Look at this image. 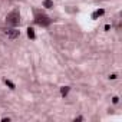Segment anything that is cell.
Wrapping results in <instances>:
<instances>
[{
    "mask_svg": "<svg viewBox=\"0 0 122 122\" xmlns=\"http://www.w3.org/2000/svg\"><path fill=\"white\" fill-rule=\"evenodd\" d=\"M33 14H34V23L39 25V26H42V27H46V26H49L52 23V19H50L47 14H45L42 10L33 9Z\"/></svg>",
    "mask_w": 122,
    "mask_h": 122,
    "instance_id": "1",
    "label": "cell"
},
{
    "mask_svg": "<svg viewBox=\"0 0 122 122\" xmlns=\"http://www.w3.org/2000/svg\"><path fill=\"white\" fill-rule=\"evenodd\" d=\"M6 23H7V26H12V27L19 26L20 25V13H19V10H17V9L12 10L6 16Z\"/></svg>",
    "mask_w": 122,
    "mask_h": 122,
    "instance_id": "2",
    "label": "cell"
},
{
    "mask_svg": "<svg viewBox=\"0 0 122 122\" xmlns=\"http://www.w3.org/2000/svg\"><path fill=\"white\" fill-rule=\"evenodd\" d=\"M4 30V33L7 34V38L9 39H17V38H19L20 36V30H17L16 27H6V29H3Z\"/></svg>",
    "mask_w": 122,
    "mask_h": 122,
    "instance_id": "3",
    "label": "cell"
},
{
    "mask_svg": "<svg viewBox=\"0 0 122 122\" xmlns=\"http://www.w3.org/2000/svg\"><path fill=\"white\" fill-rule=\"evenodd\" d=\"M103 13H105V10H103V9H98V10H96V12L92 14V19H96L98 16H102Z\"/></svg>",
    "mask_w": 122,
    "mask_h": 122,
    "instance_id": "4",
    "label": "cell"
},
{
    "mask_svg": "<svg viewBox=\"0 0 122 122\" xmlns=\"http://www.w3.org/2000/svg\"><path fill=\"white\" fill-rule=\"evenodd\" d=\"M27 36H29L30 39H34V38H36V34H34V29H33V27H29V29H27Z\"/></svg>",
    "mask_w": 122,
    "mask_h": 122,
    "instance_id": "5",
    "label": "cell"
},
{
    "mask_svg": "<svg viewBox=\"0 0 122 122\" xmlns=\"http://www.w3.org/2000/svg\"><path fill=\"white\" fill-rule=\"evenodd\" d=\"M69 89H71L69 86H62V88H60V93H62V96H66V95L69 93Z\"/></svg>",
    "mask_w": 122,
    "mask_h": 122,
    "instance_id": "6",
    "label": "cell"
},
{
    "mask_svg": "<svg viewBox=\"0 0 122 122\" xmlns=\"http://www.w3.org/2000/svg\"><path fill=\"white\" fill-rule=\"evenodd\" d=\"M43 6L47 7V9H52V7H53V2H52V0H45V2H43Z\"/></svg>",
    "mask_w": 122,
    "mask_h": 122,
    "instance_id": "7",
    "label": "cell"
},
{
    "mask_svg": "<svg viewBox=\"0 0 122 122\" xmlns=\"http://www.w3.org/2000/svg\"><path fill=\"white\" fill-rule=\"evenodd\" d=\"M4 83H6V85L9 86L10 89H14V88H16V86H14V83H13L12 80H9V79H4Z\"/></svg>",
    "mask_w": 122,
    "mask_h": 122,
    "instance_id": "8",
    "label": "cell"
},
{
    "mask_svg": "<svg viewBox=\"0 0 122 122\" xmlns=\"http://www.w3.org/2000/svg\"><path fill=\"white\" fill-rule=\"evenodd\" d=\"M112 102H114V103H118V102H119V98H118V96H114Z\"/></svg>",
    "mask_w": 122,
    "mask_h": 122,
    "instance_id": "9",
    "label": "cell"
},
{
    "mask_svg": "<svg viewBox=\"0 0 122 122\" xmlns=\"http://www.w3.org/2000/svg\"><path fill=\"white\" fill-rule=\"evenodd\" d=\"M2 121H3V122H10V118H3Z\"/></svg>",
    "mask_w": 122,
    "mask_h": 122,
    "instance_id": "10",
    "label": "cell"
}]
</instances>
